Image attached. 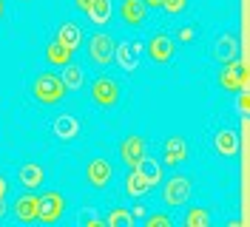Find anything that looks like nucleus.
<instances>
[{
	"label": "nucleus",
	"instance_id": "36",
	"mask_svg": "<svg viewBox=\"0 0 250 227\" xmlns=\"http://www.w3.org/2000/svg\"><path fill=\"white\" fill-rule=\"evenodd\" d=\"M3 12H6V3H3V0H0V17H3Z\"/></svg>",
	"mask_w": 250,
	"mask_h": 227
},
{
	"label": "nucleus",
	"instance_id": "8",
	"mask_svg": "<svg viewBox=\"0 0 250 227\" xmlns=\"http://www.w3.org/2000/svg\"><path fill=\"white\" fill-rule=\"evenodd\" d=\"M140 54H142V43L140 40H125L114 48V60L123 71H137L140 68Z\"/></svg>",
	"mask_w": 250,
	"mask_h": 227
},
{
	"label": "nucleus",
	"instance_id": "35",
	"mask_svg": "<svg viewBox=\"0 0 250 227\" xmlns=\"http://www.w3.org/2000/svg\"><path fill=\"white\" fill-rule=\"evenodd\" d=\"M6 216V199H0V219Z\"/></svg>",
	"mask_w": 250,
	"mask_h": 227
},
{
	"label": "nucleus",
	"instance_id": "15",
	"mask_svg": "<svg viewBox=\"0 0 250 227\" xmlns=\"http://www.w3.org/2000/svg\"><path fill=\"white\" fill-rule=\"evenodd\" d=\"M213 145H216L219 156L233 159L236 153H239V134L230 131V128H222V131H216V136H213Z\"/></svg>",
	"mask_w": 250,
	"mask_h": 227
},
{
	"label": "nucleus",
	"instance_id": "33",
	"mask_svg": "<svg viewBox=\"0 0 250 227\" xmlns=\"http://www.w3.org/2000/svg\"><path fill=\"white\" fill-rule=\"evenodd\" d=\"M145 3V9H159L162 6V0H142Z\"/></svg>",
	"mask_w": 250,
	"mask_h": 227
},
{
	"label": "nucleus",
	"instance_id": "30",
	"mask_svg": "<svg viewBox=\"0 0 250 227\" xmlns=\"http://www.w3.org/2000/svg\"><path fill=\"white\" fill-rule=\"evenodd\" d=\"M6 193H9V179L0 173V199H6Z\"/></svg>",
	"mask_w": 250,
	"mask_h": 227
},
{
	"label": "nucleus",
	"instance_id": "13",
	"mask_svg": "<svg viewBox=\"0 0 250 227\" xmlns=\"http://www.w3.org/2000/svg\"><path fill=\"white\" fill-rule=\"evenodd\" d=\"M80 120L77 117H71V114H60L57 120L51 122V131H54V136L60 139V142H71V139H77L80 136Z\"/></svg>",
	"mask_w": 250,
	"mask_h": 227
},
{
	"label": "nucleus",
	"instance_id": "5",
	"mask_svg": "<svg viewBox=\"0 0 250 227\" xmlns=\"http://www.w3.org/2000/svg\"><path fill=\"white\" fill-rule=\"evenodd\" d=\"M162 199H165L168 207H182V205H188V199H190V179L182 176V173L171 176V179L165 182Z\"/></svg>",
	"mask_w": 250,
	"mask_h": 227
},
{
	"label": "nucleus",
	"instance_id": "18",
	"mask_svg": "<svg viewBox=\"0 0 250 227\" xmlns=\"http://www.w3.org/2000/svg\"><path fill=\"white\" fill-rule=\"evenodd\" d=\"M134 170H137L142 179H145V185H148V187H154V185H159V182H162V165H159L156 159H151L148 153H145L140 162H137V167H134Z\"/></svg>",
	"mask_w": 250,
	"mask_h": 227
},
{
	"label": "nucleus",
	"instance_id": "1",
	"mask_svg": "<svg viewBox=\"0 0 250 227\" xmlns=\"http://www.w3.org/2000/svg\"><path fill=\"white\" fill-rule=\"evenodd\" d=\"M31 94H34V100L40 105H57L65 97V83L54 71H40L31 83Z\"/></svg>",
	"mask_w": 250,
	"mask_h": 227
},
{
	"label": "nucleus",
	"instance_id": "10",
	"mask_svg": "<svg viewBox=\"0 0 250 227\" xmlns=\"http://www.w3.org/2000/svg\"><path fill=\"white\" fill-rule=\"evenodd\" d=\"M111 173H114V167H111V162L103 159V156L91 159L88 167H85V176H88V182H91V187H97V190H103V187L111 182Z\"/></svg>",
	"mask_w": 250,
	"mask_h": 227
},
{
	"label": "nucleus",
	"instance_id": "17",
	"mask_svg": "<svg viewBox=\"0 0 250 227\" xmlns=\"http://www.w3.org/2000/svg\"><path fill=\"white\" fill-rule=\"evenodd\" d=\"M37 205H40V196H34V193L17 196L15 199V219L17 222H37Z\"/></svg>",
	"mask_w": 250,
	"mask_h": 227
},
{
	"label": "nucleus",
	"instance_id": "22",
	"mask_svg": "<svg viewBox=\"0 0 250 227\" xmlns=\"http://www.w3.org/2000/svg\"><path fill=\"white\" fill-rule=\"evenodd\" d=\"M125 193H128L131 199H142L145 193H148V185H145V179H142L134 167H128V176H125Z\"/></svg>",
	"mask_w": 250,
	"mask_h": 227
},
{
	"label": "nucleus",
	"instance_id": "20",
	"mask_svg": "<svg viewBox=\"0 0 250 227\" xmlns=\"http://www.w3.org/2000/svg\"><path fill=\"white\" fill-rule=\"evenodd\" d=\"M71 57H74V51H71L68 45H62L60 40H51V43L46 45V60L51 62V65H57V68L68 65V62H71Z\"/></svg>",
	"mask_w": 250,
	"mask_h": 227
},
{
	"label": "nucleus",
	"instance_id": "4",
	"mask_svg": "<svg viewBox=\"0 0 250 227\" xmlns=\"http://www.w3.org/2000/svg\"><path fill=\"white\" fill-rule=\"evenodd\" d=\"M120 97H123V88H120L117 80H111V77H97L91 83V100L100 108H114L120 103Z\"/></svg>",
	"mask_w": 250,
	"mask_h": 227
},
{
	"label": "nucleus",
	"instance_id": "2",
	"mask_svg": "<svg viewBox=\"0 0 250 227\" xmlns=\"http://www.w3.org/2000/svg\"><path fill=\"white\" fill-rule=\"evenodd\" d=\"M114 48H117L114 37L105 34V31H97V34L88 37V43H85V54H88V60L97 68H108L111 60H114Z\"/></svg>",
	"mask_w": 250,
	"mask_h": 227
},
{
	"label": "nucleus",
	"instance_id": "25",
	"mask_svg": "<svg viewBox=\"0 0 250 227\" xmlns=\"http://www.w3.org/2000/svg\"><path fill=\"white\" fill-rule=\"evenodd\" d=\"M185 227H210V213L205 207H190L185 213Z\"/></svg>",
	"mask_w": 250,
	"mask_h": 227
},
{
	"label": "nucleus",
	"instance_id": "12",
	"mask_svg": "<svg viewBox=\"0 0 250 227\" xmlns=\"http://www.w3.org/2000/svg\"><path fill=\"white\" fill-rule=\"evenodd\" d=\"M242 83H245V68H242V62L239 60L225 62V68H222V74H219V85L228 91V94H233V91H242Z\"/></svg>",
	"mask_w": 250,
	"mask_h": 227
},
{
	"label": "nucleus",
	"instance_id": "34",
	"mask_svg": "<svg viewBox=\"0 0 250 227\" xmlns=\"http://www.w3.org/2000/svg\"><path fill=\"white\" fill-rule=\"evenodd\" d=\"M131 216H134V219H137V216H145V207H142V205H134V210H131Z\"/></svg>",
	"mask_w": 250,
	"mask_h": 227
},
{
	"label": "nucleus",
	"instance_id": "26",
	"mask_svg": "<svg viewBox=\"0 0 250 227\" xmlns=\"http://www.w3.org/2000/svg\"><path fill=\"white\" fill-rule=\"evenodd\" d=\"M173 219L168 213H151V216H145V227H171Z\"/></svg>",
	"mask_w": 250,
	"mask_h": 227
},
{
	"label": "nucleus",
	"instance_id": "6",
	"mask_svg": "<svg viewBox=\"0 0 250 227\" xmlns=\"http://www.w3.org/2000/svg\"><path fill=\"white\" fill-rule=\"evenodd\" d=\"M148 57L156 62V65H168V62L173 60V37L168 34V31H156V34H151V40H148Z\"/></svg>",
	"mask_w": 250,
	"mask_h": 227
},
{
	"label": "nucleus",
	"instance_id": "3",
	"mask_svg": "<svg viewBox=\"0 0 250 227\" xmlns=\"http://www.w3.org/2000/svg\"><path fill=\"white\" fill-rule=\"evenodd\" d=\"M62 213H65V196H62L60 190H48L40 196V205H37V222H43V225H54V222H60Z\"/></svg>",
	"mask_w": 250,
	"mask_h": 227
},
{
	"label": "nucleus",
	"instance_id": "11",
	"mask_svg": "<svg viewBox=\"0 0 250 227\" xmlns=\"http://www.w3.org/2000/svg\"><path fill=\"white\" fill-rule=\"evenodd\" d=\"M213 57H216L222 65L239 60V37H236V34H219L216 43H213Z\"/></svg>",
	"mask_w": 250,
	"mask_h": 227
},
{
	"label": "nucleus",
	"instance_id": "19",
	"mask_svg": "<svg viewBox=\"0 0 250 227\" xmlns=\"http://www.w3.org/2000/svg\"><path fill=\"white\" fill-rule=\"evenodd\" d=\"M54 40H60V43L68 45L71 51H77L80 43H83V31H80V26L74 20H65L60 29H57V37H54Z\"/></svg>",
	"mask_w": 250,
	"mask_h": 227
},
{
	"label": "nucleus",
	"instance_id": "27",
	"mask_svg": "<svg viewBox=\"0 0 250 227\" xmlns=\"http://www.w3.org/2000/svg\"><path fill=\"white\" fill-rule=\"evenodd\" d=\"M159 9H165L168 15H182V12L188 9V0H162Z\"/></svg>",
	"mask_w": 250,
	"mask_h": 227
},
{
	"label": "nucleus",
	"instance_id": "14",
	"mask_svg": "<svg viewBox=\"0 0 250 227\" xmlns=\"http://www.w3.org/2000/svg\"><path fill=\"white\" fill-rule=\"evenodd\" d=\"M17 179L26 190H37L43 182H46V170L37 165V162H26V165L17 167Z\"/></svg>",
	"mask_w": 250,
	"mask_h": 227
},
{
	"label": "nucleus",
	"instance_id": "32",
	"mask_svg": "<svg viewBox=\"0 0 250 227\" xmlns=\"http://www.w3.org/2000/svg\"><path fill=\"white\" fill-rule=\"evenodd\" d=\"M74 6H77L80 12H88V6H91V0H74Z\"/></svg>",
	"mask_w": 250,
	"mask_h": 227
},
{
	"label": "nucleus",
	"instance_id": "31",
	"mask_svg": "<svg viewBox=\"0 0 250 227\" xmlns=\"http://www.w3.org/2000/svg\"><path fill=\"white\" fill-rule=\"evenodd\" d=\"M248 105H250V100H248V94L242 91V97H239V111L245 114V111H248Z\"/></svg>",
	"mask_w": 250,
	"mask_h": 227
},
{
	"label": "nucleus",
	"instance_id": "7",
	"mask_svg": "<svg viewBox=\"0 0 250 227\" xmlns=\"http://www.w3.org/2000/svg\"><path fill=\"white\" fill-rule=\"evenodd\" d=\"M145 153H148V142H145V136H140V134H128L123 142H120V159H123L128 167H137V162H140Z\"/></svg>",
	"mask_w": 250,
	"mask_h": 227
},
{
	"label": "nucleus",
	"instance_id": "29",
	"mask_svg": "<svg viewBox=\"0 0 250 227\" xmlns=\"http://www.w3.org/2000/svg\"><path fill=\"white\" fill-rule=\"evenodd\" d=\"M80 225H85V227H105V222H103V219H97V216L83 213V216H80Z\"/></svg>",
	"mask_w": 250,
	"mask_h": 227
},
{
	"label": "nucleus",
	"instance_id": "21",
	"mask_svg": "<svg viewBox=\"0 0 250 227\" xmlns=\"http://www.w3.org/2000/svg\"><path fill=\"white\" fill-rule=\"evenodd\" d=\"M111 9H114L111 0H91V6H88L85 15H88V20H91L94 26H105L111 20Z\"/></svg>",
	"mask_w": 250,
	"mask_h": 227
},
{
	"label": "nucleus",
	"instance_id": "24",
	"mask_svg": "<svg viewBox=\"0 0 250 227\" xmlns=\"http://www.w3.org/2000/svg\"><path fill=\"white\" fill-rule=\"evenodd\" d=\"M60 80L65 83V91H77L80 85H83V68H77V65H62V74Z\"/></svg>",
	"mask_w": 250,
	"mask_h": 227
},
{
	"label": "nucleus",
	"instance_id": "28",
	"mask_svg": "<svg viewBox=\"0 0 250 227\" xmlns=\"http://www.w3.org/2000/svg\"><path fill=\"white\" fill-rule=\"evenodd\" d=\"M176 37H179L182 43H193V37H196V29H193V26H182V29L176 31Z\"/></svg>",
	"mask_w": 250,
	"mask_h": 227
},
{
	"label": "nucleus",
	"instance_id": "23",
	"mask_svg": "<svg viewBox=\"0 0 250 227\" xmlns=\"http://www.w3.org/2000/svg\"><path fill=\"white\" fill-rule=\"evenodd\" d=\"M103 222L108 227H131L134 225V216H131V210H125V207H111L108 216Z\"/></svg>",
	"mask_w": 250,
	"mask_h": 227
},
{
	"label": "nucleus",
	"instance_id": "16",
	"mask_svg": "<svg viewBox=\"0 0 250 227\" xmlns=\"http://www.w3.org/2000/svg\"><path fill=\"white\" fill-rule=\"evenodd\" d=\"M145 3L142 0H123V6H120V17H123L125 26H145Z\"/></svg>",
	"mask_w": 250,
	"mask_h": 227
},
{
	"label": "nucleus",
	"instance_id": "9",
	"mask_svg": "<svg viewBox=\"0 0 250 227\" xmlns=\"http://www.w3.org/2000/svg\"><path fill=\"white\" fill-rule=\"evenodd\" d=\"M188 156H190V148H188L185 136H168L162 142V162L168 167H176L182 162H188Z\"/></svg>",
	"mask_w": 250,
	"mask_h": 227
}]
</instances>
